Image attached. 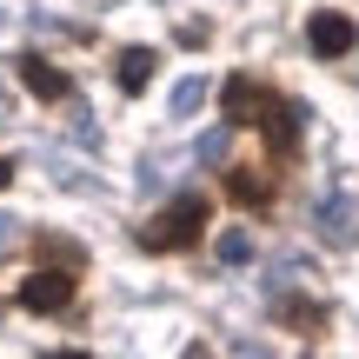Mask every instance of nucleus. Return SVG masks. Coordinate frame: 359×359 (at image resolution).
I'll list each match as a JSON object with an SVG mask.
<instances>
[{
    "label": "nucleus",
    "mask_w": 359,
    "mask_h": 359,
    "mask_svg": "<svg viewBox=\"0 0 359 359\" xmlns=\"http://www.w3.org/2000/svg\"><path fill=\"white\" fill-rule=\"evenodd\" d=\"M273 100H280V93H273L266 80H253V74H233L226 87H219V107H226L233 127H253V120H266Z\"/></svg>",
    "instance_id": "obj_2"
},
{
    "label": "nucleus",
    "mask_w": 359,
    "mask_h": 359,
    "mask_svg": "<svg viewBox=\"0 0 359 359\" xmlns=\"http://www.w3.org/2000/svg\"><path fill=\"white\" fill-rule=\"evenodd\" d=\"M67 299H74V273L40 266V273H27V280H20V306L27 313H60Z\"/></svg>",
    "instance_id": "obj_4"
},
{
    "label": "nucleus",
    "mask_w": 359,
    "mask_h": 359,
    "mask_svg": "<svg viewBox=\"0 0 359 359\" xmlns=\"http://www.w3.org/2000/svg\"><path fill=\"white\" fill-rule=\"evenodd\" d=\"M200 100H206V80H180V87H173V114H180V120H187Z\"/></svg>",
    "instance_id": "obj_12"
},
{
    "label": "nucleus",
    "mask_w": 359,
    "mask_h": 359,
    "mask_svg": "<svg viewBox=\"0 0 359 359\" xmlns=\"http://www.w3.org/2000/svg\"><path fill=\"white\" fill-rule=\"evenodd\" d=\"M226 200L233 206H273V173L266 167H226Z\"/></svg>",
    "instance_id": "obj_7"
},
{
    "label": "nucleus",
    "mask_w": 359,
    "mask_h": 359,
    "mask_svg": "<svg viewBox=\"0 0 359 359\" xmlns=\"http://www.w3.org/2000/svg\"><path fill=\"white\" fill-rule=\"evenodd\" d=\"M306 47L320 53V60H346V53L359 47V27H353L339 7H320V13L306 20Z\"/></svg>",
    "instance_id": "obj_3"
},
{
    "label": "nucleus",
    "mask_w": 359,
    "mask_h": 359,
    "mask_svg": "<svg viewBox=\"0 0 359 359\" xmlns=\"http://www.w3.org/2000/svg\"><path fill=\"white\" fill-rule=\"evenodd\" d=\"M299 127H306V107H299V100H273L266 107V154L273 160H293L299 154Z\"/></svg>",
    "instance_id": "obj_5"
},
{
    "label": "nucleus",
    "mask_w": 359,
    "mask_h": 359,
    "mask_svg": "<svg viewBox=\"0 0 359 359\" xmlns=\"http://www.w3.org/2000/svg\"><path fill=\"white\" fill-rule=\"evenodd\" d=\"M20 80H27V93H34V100H67V74L60 67L47 60V53H20Z\"/></svg>",
    "instance_id": "obj_8"
},
{
    "label": "nucleus",
    "mask_w": 359,
    "mask_h": 359,
    "mask_svg": "<svg viewBox=\"0 0 359 359\" xmlns=\"http://www.w3.org/2000/svg\"><path fill=\"white\" fill-rule=\"evenodd\" d=\"M246 359H259V353H246Z\"/></svg>",
    "instance_id": "obj_16"
},
{
    "label": "nucleus",
    "mask_w": 359,
    "mask_h": 359,
    "mask_svg": "<svg viewBox=\"0 0 359 359\" xmlns=\"http://www.w3.org/2000/svg\"><path fill=\"white\" fill-rule=\"evenodd\" d=\"M187 359H213V353H206V346H187Z\"/></svg>",
    "instance_id": "obj_13"
},
{
    "label": "nucleus",
    "mask_w": 359,
    "mask_h": 359,
    "mask_svg": "<svg viewBox=\"0 0 359 359\" xmlns=\"http://www.w3.org/2000/svg\"><path fill=\"white\" fill-rule=\"evenodd\" d=\"M219 259H226V266H246V259H253V240H246V233H219Z\"/></svg>",
    "instance_id": "obj_11"
},
{
    "label": "nucleus",
    "mask_w": 359,
    "mask_h": 359,
    "mask_svg": "<svg viewBox=\"0 0 359 359\" xmlns=\"http://www.w3.org/2000/svg\"><path fill=\"white\" fill-rule=\"evenodd\" d=\"M280 326H293V333H326V306L320 299H280Z\"/></svg>",
    "instance_id": "obj_10"
},
{
    "label": "nucleus",
    "mask_w": 359,
    "mask_h": 359,
    "mask_svg": "<svg viewBox=\"0 0 359 359\" xmlns=\"http://www.w3.org/2000/svg\"><path fill=\"white\" fill-rule=\"evenodd\" d=\"M313 226H320L326 246H353V240H359V206L346 200V193H326L320 213H313Z\"/></svg>",
    "instance_id": "obj_6"
},
{
    "label": "nucleus",
    "mask_w": 359,
    "mask_h": 359,
    "mask_svg": "<svg viewBox=\"0 0 359 359\" xmlns=\"http://www.w3.org/2000/svg\"><path fill=\"white\" fill-rule=\"evenodd\" d=\"M206 213H213L206 193H180V200H167V206L140 226V246H147V253H187V246H200Z\"/></svg>",
    "instance_id": "obj_1"
},
{
    "label": "nucleus",
    "mask_w": 359,
    "mask_h": 359,
    "mask_svg": "<svg viewBox=\"0 0 359 359\" xmlns=\"http://www.w3.org/2000/svg\"><path fill=\"white\" fill-rule=\"evenodd\" d=\"M7 180H13V167H7V160H0V187H7Z\"/></svg>",
    "instance_id": "obj_14"
},
{
    "label": "nucleus",
    "mask_w": 359,
    "mask_h": 359,
    "mask_svg": "<svg viewBox=\"0 0 359 359\" xmlns=\"http://www.w3.org/2000/svg\"><path fill=\"white\" fill-rule=\"evenodd\" d=\"M114 74H120V93H147V80H154V47H127Z\"/></svg>",
    "instance_id": "obj_9"
},
{
    "label": "nucleus",
    "mask_w": 359,
    "mask_h": 359,
    "mask_svg": "<svg viewBox=\"0 0 359 359\" xmlns=\"http://www.w3.org/2000/svg\"><path fill=\"white\" fill-rule=\"evenodd\" d=\"M53 359H93V353H53Z\"/></svg>",
    "instance_id": "obj_15"
}]
</instances>
